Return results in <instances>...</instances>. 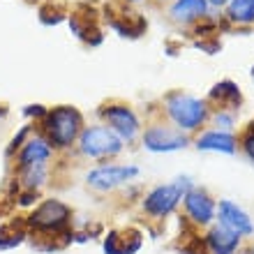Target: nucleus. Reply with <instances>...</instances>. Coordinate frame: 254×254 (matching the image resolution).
Segmentation results:
<instances>
[{
	"instance_id": "obj_17",
	"label": "nucleus",
	"mask_w": 254,
	"mask_h": 254,
	"mask_svg": "<svg viewBox=\"0 0 254 254\" xmlns=\"http://www.w3.org/2000/svg\"><path fill=\"white\" fill-rule=\"evenodd\" d=\"M143 245V231L136 227L111 229L102 238L104 254H136Z\"/></svg>"
},
{
	"instance_id": "obj_4",
	"label": "nucleus",
	"mask_w": 254,
	"mask_h": 254,
	"mask_svg": "<svg viewBox=\"0 0 254 254\" xmlns=\"http://www.w3.org/2000/svg\"><path fill=\"white\" fill-rule=\"evenodd\" d=\"M192 185L194 183L190 176H178L171 183L155 185L153 190H148L141 196V210L150 220H167L178 210V206L183 203V196Z\"/></svg>"
},
{
	"instance_id": "obj_3",
	"label": "nucleus",
	"mask_w": 254,
	"mask_h": 254,
	"mask_svg": "<svg viewBox=\"0 0 254 254\" xmlns=\"http://www.w3.org/2000/svg\"><path fill=\"white\" fill-rule=\"evenodd\" d=\"M162 114L167 116L171 125L192 136V134H199L203 127H208L210 107L206 104V100L194 97L185 90H169L162 97Z\"/></svg>"
},
{
	"instance_id": "obj_24",
	"label": "nucleus",
	"mask_w": 254,
	"mask_h": 254,
	"mask_svg": "<svg viewBox=\"0 0 254 254\" xmlns=\"http://www.w3.org/2000/svg\"><path fill=\"white\" fill-rule=\"evenodd\" d=\"M33 132H35V125H33V123H28V125H23L19 132L14 134L12 141H9V146H7V150H5V157H7V160L16 157V153L21 150V146H23V143H26V141L33 136Z\"/></svg>"
},
{
	"instance_id": "obj_1",
	"label": "nucleus",
	"mask_w": 254,
	"mask_h": 254,
	"mask_svg": "<svg viewBox=\"0 0 254 254\" xmlns=\"http://www.w3.org/2000/svg\"><path fill=\"white\" fill-rule=\"evenodd\" d=\"M30 234L40 236H56L61 238L63 245H72L74 243V210L69 203H65L58 196H49L42 199L37 206L33 208V213L26 217Z\"/></svg>"
},
{
	"instance_id": "obj_20",
	"label": "nucleus",
	"mask_w": 254,
	"mask_h": 254,
	"mask_svg": "<svg viewBox=\"0 0 254 254\" xmlns=\"http://www.w3.org/2000/svg\"><path fill=\"white\" fill-rule=\"evenodd\" d=\"M28 236H30V229H28L26 217H16L12 222L0 224V252L23 245L28 241Z\"/></svg>"
},
{
	"instance_id": "obj_30",
	"label": "nucleus",
	"mask_w": 254,
	"mask_h": 254,
	"mask_svg": "<svg viewBox=\"0 0 254 254\" xmlns=\"http://www.w3.org/2000/svg\"><path fill=\"white\" fill-rule=\"evenodd\" d=\"M123 2H127V5H139V2H146V0H123Z\"/></svg>"
},
{
	"instance_id": "obj_18",
	"label": "nucleus",
	"mask_w": 254,
	"mask_h": 254,
	"mask_svg": "<svg viewBox=\"0 0 254 254\" xmlns=\"http://www.w3.org/2000/svg\"><path fill=\"white\" fill-rule=\"evenodd\" d=\"M203 238H206V248L210 254H236L241 250V243H243L241 236L234 234V231H229V229H224L222 224H217V222L208 227Z\"/></svg>"
},
{
	"instance_id": "obj_28",
	"label": "nucleus",
	"mask_w": 254,
	"mask_h": 254,
	"mask_svg": "<svg viewBox=\"0 0 254 254\" xmlns=\"http://www.w3.org/2000/svg\"><path fill=\"white\" fill-rule=\"evenodd\" d=\"M208 2L213 7V12H222V9L229 5V0H208Z\"/></svg>"
},
{
	"instance_id": "obj_7",
	"label": "nucleus",
	"mask_w": 254,
	"mask_h": 254,
	"mask_svg": "<svg viewBox=\"0 0 254 254\" xmlns=\"http://www.w3.org/2000/svg\"><path fill=\"white\" fill-rule=\"evenodd\" d=\"M141 176V169L136 164H116L104 162L100 167H93L86 174V185L97 194H111L118 190L132 185Z\"/></svg>"
},
{
	"instance_id": "obj_11",
	"label": "nucleus",
	"mask_w": 254,
	"mask_h": 254,
	"mask_svg": "<svg viewBox=\"0 0 254 254\" xmlns=\"http://www.w3.org/2000/svg\"><path fill=\"white\" fill-rule=\"evenodd\" d=\"M183 213L196 229H208L217 217V199L201 185H192L183 196Z\"/></svg>"
},
{
	"instance_id": "obj_22",
	"label": "nucleus",
	"mask_w": 254,
	"mask_h": 254,
	"mask_svg": "<svg viewBox=\"0 0 254 254\" xmlns=\"http://www.w3.org/2000/svg\"><path fill=\"white\" fill-rule=\"evenodd\" d=\"M208 127L224 129V132H236V127H238V114H236V111H222V109L210 111Z\"/></svg>"
},
{
	"instance_id": "obj_23",
	"label": "nucleus",
	"mask_w": 254,
	"mask_h": 254,
	"mask_svg": "<svg viewBox=\"0 0 254 254\" xmlns=\"http://www.w3.org/2000/svg\"><path fill=\"white\" fill-rule=\"evenodd\" d=\"M238 150L248 157L250 164H254V121H250L238 134Z\"/></svg>"
},
{
	"instance_id": "obj_35",
	"label": "nucleus",
	"mask_w": 254,
	"mask_h": 254,
	"mask_svg": "<svg viewBox=\"0 0 254 254\" xmlns=\"http://www.w3.org/2000/svg\"><path fill=\"white\" fill-rule=\"evenodd\" d=\"M157 2H171V0H157Z\"/></svg>"
},
{
	"instance_id": "obj_34",
	"label": "nucleus",
	"mask_w": 254,
	"mask_h": 254,
	"mask_svg": "<svg viewBox=\"0 0 254 254\" xmlns=\"http://www.w3.org/2000/svg\"><path fill=\"white\" fill-rule=\"evenodd\" d=\"M248 250H250V254H254V245H250V248H248Z\"/></svg>"
},
{
	"instance_id": "obj_31",
	"label": "nucleus",
	"mask_w": 254,
	"mask_h": 254,
	"mask_svg": "<svg viewBox=\"0 0 254 254\" xmlns=\"http://www.w3.org/2000/svg\"><path fill=\"white\" fill-rule=\"evenodd\" d=\"M7 116V109H5V104H0V118H5Z\"/></svg>"
},
{
	"instance_id": "obj_29",
	"label": "nucleus",
	"mask_w": 254,
	"mask_h": 254,
	"mask_svg": "<svg viewBox=\"0 0 254 254\" xmlns=\"http://www.w3.org/2000/svg\"><path fill=\"white\" fill-rule=\"evenodd\" d=\"M23 2H26V5H42L44 0H23Z\"/></svg>"
},
{
	"instance_id": "obj_13",
	"label": "nucleus",
	"mask_w": 254,
	"mask_h": 254,
	"mask_svg": "<svg viewBox=\"0 0 254 254\" xmlns=\"http://www.w3.org/2000/svg\"><path fill=\"white\" fill-rule=\"evenodd\" d=\"M213 14V7L208 0H171L167 7V16L171 23L181 28H192L194 23L203 21Z\"/></svg>"
},
{
	"instance_id": "obj_27",
	"label": "nucleus",
	"mask_w": 254,
	"mask_h": 254,
	"mask_svg": "<svg viewBox=\"0 0 254 254\" xmlns=\"http://www.w3.org/2000/svg\"><path fill=\"white\" fill-rule=\"evenodd\" d=\"M49 109L44 107V104H28V107H23V116L26 118H35V121H44V116H47Z\"/></svg>"
},
{
	"instance_id": "obj_33",
	"label": "nucleus",
	"mask_w": 254,
	"mask_h": 254,
	"mask_svg": "<svg viewBox=\"0 0 254 254\" xmlns=\"http://www.w3.org/2000/svg\"><path fill=\"white\" fill-rule=\"evenodd\" d=\"M236 254H250V250H238Z\"/></svg>"
},
{
	"instance_id": "obj_6",
	"label": "nucleus",
	"mask_w": 254,
	"mask_h": 254,
	"mask_svg": "<svg viewBox=\"0 0 254 254\" xmlns=\"http://www.w3.org/2000/svg\"><path fill=\"white\" fill-rule=\"evenodd\" d=\"M97 118L100 123L114 129L123 141L125 146H132L141 139V132H143V123H141L139 114L132 109V104H127L123 100H109L104 104H100L97 109Z\"/></svg>"
},
{
	"instance_id": "obj_5",
	"label": "nucleus",
	"mask_w": 254,
	"mask_h": 254,
	"mask_svg": "<svg viewBox=\"0 0 254 254\" xmlns=\"http://www.w3.org/2000/svg\"><path fill=\"white\" fill-rule=\"evenodd\" d=\"M123 150H125V141L114 129H109L104 123L86 125L79 141H76V153L83 160L109 162V160H114V157H118Z\"/></svg>"
},
{
	"instance_id": "obj_19",
	"label": "nucleus",
	"mask_w": 254,
	"mask_h": 254,
	"mask_svg": "<svg viewBox=\"0 0 254 254\" xmlns=\"http://www.w3.org/2000/svg\"><path fill=\"white\" fill-rule=\"evenodd\" d=\"M222 16L231 30H252L254 28V0H229Z\"/></svg>"
},
{
	"instance_id": "obj_2",
	"label": "nucleus",
	"mask_w": 254,
	"mask_h": 254,
	"mask_svg": "<svg viewBox=\"0 0 254 254\" xmlns=\"http://www.w3.org/2000/svg\"><path fill=\"white\" fill-rule=\"evenodd\" d=\"M83 127H86V118L81 109H76L74 104H56L47 111L37 132L47 136L56 153H69L72 148H76Z\"/></svg>"
},
{
	"instance_id": "obj_12",
	"label": "nucleus",
	"mask_w": 254,
	"mask_h": 254,
	"mask_svg": "<svg viewBox=\"0 0 254 254\" xmlns=\"http://www.w3.org/2000/svg\"><path fill=\"white\" fill-rule=\"evenodd\" d=\"M217 224H222L224 229L238 234L241 238H250L254 236V220L252 215L234 199H220L217 201Z\"/></svg>"
},
{
	"instance_id": "obj_26",
	"label": "nucleus",
	"mask_w": 254,
	"mask_h": 254,
	"mask_svg": "<svg viewBox=\"0 0 254 254\" xmlns=\"http://www.w3.org/2000/svg\"><path fill=\"white\" fill-rule=\"evenodd\" d=\"M40 201H42V194H40V190H21V192L16 194V203H19L21 208L37 206Z\"/></svg>"
},
{
	"instance_id": "obj_16",
	"label": "nucleus",
	"mask_w": 254,
	"mask_h": 254,
	"mask_svg": "<svg viewBox=\"0 0 254 254\" xmlns=\"http://www.w3.org/2000/svg\"><path fill=\"white\" fill-rule=\"evenodd\" d=\"M56 157L54 146L47 141V136L42 132H33V136L21 146V150L16 153V169L35 167V164H51V160Z\"/></svg>"
},
{
	"instance_id": "obj_8",
	"label": "nucleus",
	"mask_w": 254,
	"mask_h": 254,
	"mask_svg": "<svg viewBox=\"0 0 254 254\" xmlns=\"http://www.w3.org/2000/svg\"><path fill=\"white\" fill-rule=\"evenodd\" d=\"M139 141L148 153L167 155V153H178L183 148H188L192 143V136L185 134L183 129H178L176 125H171V123L153 121L143 127Z\"/></svg>"
},
{
	"instance_id": "obj_21",
	"label": "nucleus",
	"mask_w": 254,
	"mask_h": 254,
	"mask_svg": "<svg viewBox=\"0 0 254 254\" xmlns=\"http://www.w3.org/2000/svg\"><path fill=\"white\" fill-rule=\"evenodd\" d=\"M37 16H40L42 26H61L63 21H67V16H69V9L58 0H44L37 7Z\"/></svg>"
},
{
	"instance_id": "obj_9",
	"label": "nucleus",
	"mask_w": 254,
	"mask_h": 254,
	"mask_svg": "<svg viewBox=\"0 0 254 254\" xmlns=\"http://www.w3.org/2000/svg\"><path fill=\"white\" fill-rule=\"evenodd\" d=\"M102 19L114 33H118L125 40H139L148 30V19L143 14L134 12L132 5L123 0H111L102 9Z\"/></svg>"
},
{
	"instance_id": "obj_25",
	"label": "nucleus",
	"mask_w": 254,
	"mask_h": 254,
	"mask_svg": "<svg viewBox=\"0 0 254 254\" xmlns=\"http://www.w3.org/2000/svg\"><path fill=\"white\" fill-rule=\"evenodd\" d=\"M192 47L203 51L208 56H215L222 51V40L220 37H203V40H192Z\"/></svg>"
},
{
	"instance_id": "obj_32",
	"label": "nucleus",
	"mask_w": 254,
	"mask_h": 254,
	"mask_svg": "<svg viewBox=\"0 0 254 254\" xmlns=\"http://www.w3.org/2000/svg\"><path fill=\"white\" fill-rule=\"evenodd\" d=\"M250 79H252V83H254V65L250 67Z\"/></svg>"
},
{
	"instance_id": "obj_14",
	"label": "nucleus",
	"mask_w": 254,
	"mask_h": 254,
	"mask_svg": "<svg viewBox=\"0 0 254 254\" xmlns=\"http://www.w3.org/2000/svg\"><path fill=\"white\" fill-rule=\"evenodd\" d=\"M203 100H206V104L210 107V111L222 109V111H236V114H238L243 109L245 97H243L241 86H238L234 79H222V81H217V83H213V88L208 90V95Z\"/></svg>"
},
{
	"instance_id": "obj_10",
	"label": "nucleus",
	"mask_w": 254,
	"mask_h": 254,
	"mask_svg": "<svg viewBox=\"0 0 254 254\" xmlns=\"http://www.w3.org/2000/svg\"><path fill=\"white\" fill-rule=\"evenodd\" d=\"M100 16L102 14L90 2H76L69 9V16H67L69 33L90 49L102 47L104 44V30L100 26Z\"/></svg>"
},
{
	"instance_id": "obj_15",
	"label": "nucleus",
	"mask_w": 254,
	"mask_h": 254,
	"mask_svg": "<svg viewBox=\"0 0 254 254\" xmlns=\"http://www.w3.org/2000/svg\"><path fill=\"white\" fill-rule=\"evenodd\" d=\"M194 148L201 153H217V155H236L238 153V134L224 132V129H201L192 139Z\"/></svg>"
}]
</instances>
